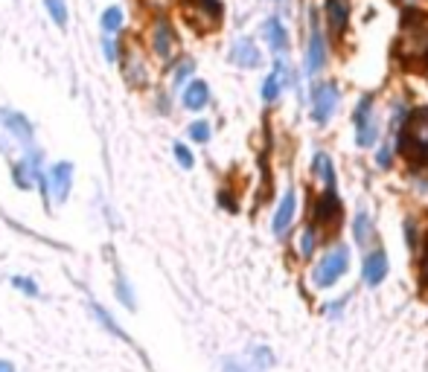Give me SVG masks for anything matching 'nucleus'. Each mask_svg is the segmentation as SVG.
Segmentation results:
<instances>
[{"label":"nucleus","instance_id":"nucleus-1","mask_svg":"<svg viewBox=\"0 0 428 372\" xmlns=\"http://www.w3.org/2000/svg\"><path fill=\"white\" fill-rule=\"evenodd\" d=\"M399 56L405 64H428V15L408 9L402 15Z\"/></svg>","mask_w":428,"mask_h":372},{"label":"nucleus","instance_id":"nucleus-2","mask_svg":"<svg viewBox=\"0 0 428 372\" xmlns=\"http://www.w3.org/2000/svg\"><path fill=\"white\" fill-rule=\"evenodd\" d=\"M399 152L411 163H422L428 157V108H417L402 122L399 134Z\"/></svg>","mask_w":428,"mask_h":372},{"label":"nucleus","instance_id":"nucleus-3","mask_svg":"<svg viewBox=\"0 0 428 372\" xmlns=\"http://www.w3.org/2000/svg\"><path fill=\"white\" fill-rule=\"evenodd\" d=\"M352 126H355V143H359L362 148H370L379 140V116H376L373 96L359 99L355 114H352Z\"/></svg>","mask_w":428,"mask_h":372},{"label":"nucleus","instance_id":"nucleus-4","mask_svg":"<svg viewBox=\"0 0 428 372\" xmlns=\"http://www.w3.org/2000/svg\"><path fill=\"white\" fill-rule=\"evenodd\" d=\"M347 268H350V253H347V247H332V251L318 262L315 268V285L318 288H329L332 282H338L344 274H347Z\"/></svg>","mask_w":428,"mask_h":372},{"label":"nucleus","instance_id":"nucleus-5","mask_svg":"<svg viewBox=\"0 0 428 372\" xmlns=\"http://www.w3.org/2000/svg\"><path fill=\"white\" fill-rule=\"evenodd\" d=\"M335 108H338V88L332 82L318 85L315 93H312V119L318 122V126H323V122H329V116Z\"/></svg>","mask_w":428,"mask_h":372},{"label":"nucleus","instance_id":"nucleus-6","mask_svg":"<svg viewBox=\"0 0 428 372\" xmlns=\"http://www.w3.org/2000/svg\"><path fill=\"white\" fill-rule=\"evenodd\" d=\"M329 59V49H326V41H323V32L321 27L312 20V32H309V47H306V73L309 76H315V73L323 70Z\"/></svg>","mask_w":428,"mask_h":372},{"label":"nucleus","instance_id":"nucleus-7","mask_svg":"<svg viewBox=\"0 0 428 372\" xmlns=\"http://www.w3.org/2000/svg\"><path fill=\"white\" fill-rule=\"evenodd\" d=\"M312 218H315V224H338L341 221V201L335 198V192H323L318 198V204L312 210Z\"/></svg>","mask_w":428,"mask_h":372},{"label":"nucleus","instance_id":"nucleus-8","mask_svg":"<svg viewBox=\"0 0 428 372\" xmlns=\"http://www.w3.org/2000/svg\"><path fill=\"white\" fill-rule=\"evenodd\" d=\"M285 85H289V67H285L283 61H277L274 70L268 73L266 82H263V99H266V102H274V99L285 90Z\"/></svg>","mask_w":428,"mask_h":372},{"label":"nucleus","instance_id":"nucleus-9","mask_svg":"<svg viewBox=\"0 0 428 372\" xmlns=\"http://www.w3.org/2000/svg\"><path fill=\"white\" fill-rule=\"evenodd\" d=\"M388 277V253L385 251H373L364 259V282L367 285H379Z\"/></svg>","mask_w":428,"mask_h":372},{"label":"nucleus","instance_id":"nucleus-10","mask_svg":"<svg viewBox=\"0 0 428 372\" xmlns=\"http://www.w3.org/2000/svg\"><path fill=\"white\" fill-rule=\"evenodd\" d=\"M295 207H297V198H295V192H285V195L280 198V207H277V212H274V233H277V236H283L285 230H289L292 218H295Z\"/></svg>","mask_w":428,"mask_h":372},{"label":"nucleus","instance_id":"nucleus-11","mask_svg":"<svg viewBox=\"0 0 428 372\" xmlns=\"http://www.w3.org/2000/svg\"><path fill=\"white\" fill-rule=\"evenodd\" d=\"M326 20H329V30H335L341 35L347 30V23H350V4L347 0H326Z\"/></svg>","mask_w":428,"mask_h":372},{"label":"nucleus","instance_id":"nucleus-12","mask_svg":"<svg viewBox=\"0 0 428 372\" xmlns=\"http://www.w3.org/2000/svg\"><path fill=\"white\" fill-rule=\"evenodd\" d=\"M230 61L239 64V67H256L259 64V49L254 47V41L248 38H239L230 49Z\"/></svg>","mask_w":428,"mask_h":372},{"label":"nucleus","instance_id":"nucleus-13","mask_svg":"<svg viewBox=\"0 0 428 372\" xmlns=\"http://www.w3.org/2000/svg\"><path fill=\"white\" fill-rule=\"evenodd\" d=\"M263 35H266V41H268V47L274 49V53H285V49H289V32H285V27H283L277 18H268V20H266Z\"/></svg>","mask_w":428,"mask_h":372},{"label":"nucleus","instance_id":"nucleus-14","mask_svg":"<svg viewBox=\"0 0 428 372\" xmlns=\"http://www.w3.org/2000/svg\"><path fill=\"white\" fill-rule=\"evenodd\" d=\"M70 178H73V166H70V163L53 166V172H50V186H53L56 201H64V198H67V192H70Z\"/></svg>","mask_w":428,"mask_h":372},{"label":"nucleus","instance_id":"nucleus-15","mask_svg":"<svg viewBox=\"0 0 428 372\" xmlns=\"http://www.w3.org/2000/svg\"><path fill=\"white\" fill-rule=\"evenodd\" d=\"M312 175L323 181V192H335V166H332L329 155L318 152L312 160Z\"/></svg>","mask_w":428,"mask_h":372},{"label":"nucleus","instance_id":"nucleus-16","mask_svg":"<svg viewBox=\"0 0 428 372\" xmlns=\"http://www.w3.org/2000/svg\"><path fill=\"white\" fill-rule=\"evenodd\" d=\"M172 49H175V32H172V27L166 20H157V27H155V53L160 59H166V56H172Z\"/></svg>","mask_w":428,"mask_h":372},{"label":"nucleus","instance_id":"nucleus-17","mask_svg":"<svg viewBox=\"0 0 428 372\" xmlns=\"http://www.w3.org/2000/svg\"><path fill=\"white\" fill-rule=\"evenodd\" d=\"M207 99H210V88L204 82H193L186 90H184V105L189 111H201L207 105Z\"/></svg>","mask_w":428,"mask_h":372},{"label":"nucleus","instance_id":"nucleus-18","mask_svg":"<svg viewBox=\"0 0 428 372\" xmlns=\"http://www.w3.org/2000/svg\"><path fill=\"white\" fill-rule=\"evenodd\" d=\"M352 236H355V244H367L373 239V221L367 212H359L352 221Z\"/></svg>","mask_w":428,"mask_h":372},{"label":"nucleus","instance_id":"nucleus-19","mask_svg":"<svg viewBox=\"0 0 428 372\" xmlns=\"http://www.w3.org/2000/svg\"><path fill=\"white\" fill-rule=\"evenodd\" d=\"M120 23H123V9L120 6H108L102 12V32L105 35H114L117 30H120Z\"/></svg>","mask_w":428,"mask_h":372},{"label":"nucleus","instance_id":"nucleus-20","mask_svg":"<svg viewBox=\"0 0 428 372\" xmlns=\"http://www.w3.org/2000/svg\"><path fill=\"white\" fill-rule=\"evenodd\" d=\"M4 119H6V126H9V131H12V134H20V140H30V137H32L30 122L23 119L20 114H6Z\"/></svg>","mask_w":428,"mask_h":372},{"label":"nucleus","instance_id":"nucleus-21","mask_svg":"<svg viewBox=\"0 0 428 372\" xmlns=\"http://www.w3.org/2000/svg\"><path fill=\"white\" fill-rule=\"evenodd\" d=\"M47 9H50L53 20L59 23V27H67V6L64 0H47Z\"/></svg>","mask_w":428,"mask_h":372},{"label":"nucleus","instance_id":"nucleus-22","mask_svg":"<svg viewBox=\"0 0 428 372\" xmlns=\"http://www.w3.org/2000/svg\"><path fill=\"white\" fill-rule=\"evenodd\" d=\"M315 241H318V239H315V230H312V227H306V230H303V236H300V256H306V259L312 256Z\"/></svg>","mask_w":428,"mask_h":372},{"label":"nucleus","instance_id":"nucleus-23","mask_svg":"<svg viewBox=\"0 0 428 372\" xmlns=\"http://www.w3.org/2000/svg\"><path fill=\"white\" fill-rule=\"evenodd\" d=\"M189 137H193L196 143H207L210 140V126L207 122H193V126H189Z\"/></svg>","mask_w":428,"mask_h":372},{"label":"nucleus","instance_id":"nucleus-24","mask_svg":"<svg viewBox=\"0 0 428 372\" xmlns=\"http://www.w3.org/2000/svg\"><path fill=\"white\" fill-rule=\"evenodd\" d=\"M175 157L181 160V166H184V169L193 166V155H189V148H186V145H181V143L175 145Z\"/></svg>","mask_w":428,"mask_h":372},{"label":"nucleus","instance_id":"nucleus-25","mask_svg":"<svg viewBox=\"0 0 428 372\" xmlns=\"http://www.w3.org/2000/svg\"><path fill=\"white\" fill-rule=\"evenodd\" d=\"M420 277H422V285H428V233H425V244H422V262H420Z\"/></svg>","mask_w":428,"mask_h":372},{"label":"nucleus","instance_id":"nucleus-26","mask_svg":"<svg viewBox=\"0 0 428 372\" xmlns=\"http://www.w3.org/2000/svg\"><path fill=\"white\" fill-rule=\"evenodd\" d=\"M12 285H15V288H23L27 294H38V288H35L30 280H23V277H15V280H12Z\"/></svg>","mask_w":428,"mask_h":372},{"label":"nucleus","instance_id":"nucleus-27","mask_svg":"<svg viewBox=\"0 0 428 372\" xmlns=\"http://www.w3.org/2000/svg\"><path fill=\"white\" fill-rule=\"evenodd\" d=\"M105 59H108V61H114V59H117V44H114L108 35H105Z\"/></svg>","mask_w":428,"mask_h":372},{"label":"nucleus","instance_id":"nucleus-28","mask_svg":"<svg viewBox=\"0 0 428 372\" xmlns=\"http://www.w3.org/2000/svg\"><path fill=\"white\" fill-rule=\"evenodd\" d=\"M120 296H123V303H126V306H134V296L129 294V285H126V280H120Z\"/></svg>","mask_w":428,"mask_h":372},{"label":"nucleus","instance_id":"nucleus-29","mask_svg":"<svg viewBox=\"0 0 428 372\" xmlns=\"http://www.w3.org/2000/svg\"><path fill=\"white\" fill-rule=\"evenodd\" d=\"M189 70H193L189 64H181V67H178V73H175V79H178V82H181V79H186V76H189Z\"/></svg>","mask_w":428,"mask_h":372},{"label":"nucleus","instance_id":"nucleus-30","mask_svg":"<svg viewBox=\"0 0 428 372\" xmlns=\"http://www.w3.org/2000/svg\"><path fill=\"white\" fill-rule=\"evenodd\" d=\"M0 372H15V366L9 361H0Z\"/></svg>","mask_w":428,"mask_h":372}]
</instances>
